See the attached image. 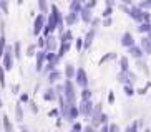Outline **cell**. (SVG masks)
Listing matches in <instances>:
<instances>
[{
	"label": "cell",
	"instance_id": "1",
	"mask_svg": "<svg viewBox=\"0 0 151 132\" xmlns=\"http://www.w3.org/2000/svg\"><path fill=\"white\" fill-rule=\"evenodd\" d=\"M63 97L67 104H75L76 102V89H75V84L71 83V79H67L63 83Z\"/></svg>",
	"mask_w": 151,
	"mask_h": 132
},
{
	"label": "cell",
	"instance_id": "2",
	"mask_svg": "<svg viewBox=\"0 0 151 132\" xmlns=\"http://www.w3.org/2000/svg\"><path fill=\"white\" fill-rule=\"evenodd\" d=\"M14 46H5V53H4V56H2V60H4V68L5 71H10L12 68H14Z\"/></svg>",
	"mask_w": 151,
	"mask_h": 132
},
{
	"label": "cell",
	"instance_id": "3",
	"mask_svg": "<svg viewBox=\"0 0 151 132\" xmlns=\"http://www.w3.org/2000/svg\"><path fill=\"white\" fill-rule=\"evenodd\" d=\"M45 25H47V15L45 13H40V15H37L35 20H33V35H40L42 31H43Z\"/></svg>",
	"mask_w": 151,
	"mask_h": 132
},
{
	"label": "cell",
	"instance_id": "4",
	"mask_svg": "<svg viewBox=\"0 0 151 132\" xmlns=\"http://www.w3.org/2000/svg\"><path fill=\"white\" fill-rule=\"evenodd\" d=\"M78 109H80V116H81V117L90 119L91 116H93L95 104L91 102V99H90V101H81V102H80V106H78Z\"/></svg>",
	"mask_w": 151,
	"mask_h": 132
},
{
	"label": "cell",
	"instance_id": "5",
	"mask_svg": "<svg viewBox=\"0 0 151 132\" xmlns=\"http://www.w3.org/2000/svg\"><path fill=\"white\" fill-rule=\"evenodd\" d=\"M63 117L67 119L68 122H75L76 119L80 117V109H78V106L76 104H71V106H68V109H67V112L63 114Z\"/></svg>",
	"mask_w": 151,
	"mask_h": 132
},
{
	"label": "cell",
	"instance_id": "6",
	"mask_svg": "<svg viewBox=\"0 0 151 132\" xmlns=\"http://www.w3.org/2000/svg\"><path fill=\"white\" fill-rule=\"evenodd\" d=\"M75 81H76V84H78V86H81V89L88 88V75H86L85 68H78V70H76Z\"/></svg>",
	"mask_w": 151,
	"mask_h": 132
},
{
	"label": "cell",
	"instance_id": "7",
	"mask_svg": "<svg viewBox=\"0 0 151 132\" xmlns=\"http://www.w3.org/2000/svg\"><path fill=\"white\" fill-rule=\"evenodd\" d=\"M35 58H37V66H35L37 71H43V66H45V63H47V51H45V50H38Z\"/></svg>",
	"mask_w": 151,
	"mask_h": 132
},
{
	"label": "cell",
	"instance_id": "8",
	"mask_svg": "<svg viewBox=\"0 0 151 132\" xmlns=\"http://www.w3.org/2000/svg\"><path fill=\"white\" fill-rule=\"evenodd\" d=\"M58 50V40L53 35L45 38V51H57Z\"/></svg>",
	"mask_w": 151,
	"mask_h": 132
},
{
	"label": "cell",
	"instance_id": "9",
	"mask_svg": "<svg viewBox=\"0 0 151 132\" xmlns=\"http://www.w3.org/2000/svg\"><path fill=\"white\" fill-rule=\"evenodd\" d=\"M128 15L133 18V20L143 23V15H145V10H141L139 7H131V9H129V12H128Z\"/></svg>",
	"mask_w": 151,
	"mask_h": 132
},
{
	"label": "cell",
	"instance_id": "10",
	"mask_svg": "<svg viewBox=\"0 0 151 132\" xmlns=\"http://www.w3.org/2000/svg\"><path fill=\"white\" fill-rule=\"evenodd\" d=\"M95 35H96V28H91V30L86 33V36H85V40H83V48L85 50H88L90 46H91V43H93V40H95Z\"/></svg>",
	"mask_w": 151,
	"mask_h": 132
},
{
	"label": "cell",
	"instance_id": "11",
	"mask_svg": "<svg viewBox=\"0 0 151 132\" xmlns=\"http://www.w3.org/2000/svg\"><path fill=\"white\" fill-rule=\"evenodd\" d=\"M121 45H123L124 48H131V46L134 45V38H133V35L126 31V33H124V35L121 36Z\"/></svg>",
	"mask_w": 151,
	"mask_h": 132
},
{
	"label": "cell",
	"instance_id": "12",
	"mask_svg": "<svg viewBox=\"0 0 151 132\" xmlns=\"http://www.w3.org/2000/svg\"><path fill=\"white\" fill-rule=\"evenodd\" d=\"M78 20H80V13H73V12H70L67 15V17H65V25L67 26H71V25H75L76 22H78Z\"/></svg>",
	"mask_w": 151,
	"mask_h": 132
},
{
	"label": "cell",
	"instance_id": "13",
	"mask_svg": "<svg viewBox=\"0 0 151 132\" xmlns=\"http://www.w3.org/2000/svg\"><path fill=\"white\" fill-rule=\"evenodd\" d=\"M80 18H81V22H85V23H91V22H93L91 10H88V9H85V7H83V10L80 12Z\"/></svg>",
	"mask_w": 151,
	"mask_h": 132
},
{
	"label": "cell",
	"instance_id": "14",
	"mask_svg": "<svg viewBox=\"0 0 151 132\" xmlns=\"http://www.w3.org/2000/svg\"><path fill=\"white\" fill-rule=\"evenodd\" d=\"M2 126H4V131H5V132H15L14 124H12V121H10V117H9L7 114L2 117Z\"/></svg>",
	"mask_w": 151,
	"mask_h": 132
},
{
	"label": "cell",
	"instance_id": "15",
	"mask_svg": "<svg viewBox=\"0 0 151 132\" xmlns=\"http://www.w3.org/2000/svg\"><path fill=\"white\" fill-rule=\"evenodd\" d=\"M128 53L129 55H131V56L133 58H136V60H139V58L143 56V48L141 46H136V45H133V46H131V48H128Z\"/></svg>",
	"mask_w": 151,
	"mask_h": 132
},
{
	"label": "cell",
	"instance_id": "16",
	"mask_svg": "<svg viewBox=\"0 0 151 132\" xmlns=\"http://www.w3.org/2000/svg\"><path fill=\"white\" fill-rule=\"evenodd\" d=\"M43 99L45 101H57L58 99V94H57V91H55V89H52V88H48L47 89V91L43 92Z\"/></svg>",
	"mask_w": 151,
	"mask_h": 132
},
{
	"label": "cell",
	"instance_id": "17",
	"mask_svg": "<svg viewBox=\"0 0 151 132\" xmlns=\"http://www.w3.org/2000/svg\"><path fill=\"white\" fill-rule=\"evenodd\" d=\"M76 76V70H75V66L71 65V63H68L67 66H65V78L67 79H73Z\"/></svg>",
	"mask_w": 151,
	"mask_h": 132
},
{
	"label": "cell",
	"instance_id": "18",
	"mask_svg": "<svg viewBox=\"0 0 151 132\" xmlns=\"http://www.w3.org/2000/svg\"><path fill=\"white\" fill-rule=\"evenodd\" d=\"M81 10H83V4H81V2H78V0H71V2H70V12L80 13Z\"/></svg>",
	"mask_w": 151,
	"mask_h": 132
},
{
	"label": "cell",
	"instance_id": "19",
	"mask_svg": "<svg viewBox=\"0 0 151 132\" xmlns=\"http://www.w3.org/2000/svg\"><path fill=\"white\" fill-rule=\"evenodd\" d=\"M141 48H143V51H145V53L151 55V38H150V36L141 38Z\"/></svg>",
	"mask_w": 151,
	"mask_h": 132
},
{
	"label": "cell",
	"instance_id": "20",
	"mask_svg": "<svg viewBox=\"0 0 151 132\" xmlns=\"http://www.w3.org/2000/svg\"><path fill=\"white\" fill-rule=\"evenodd\" d=\"M71 40H73L71 30H65L62 35H60V43H71Z\"/></svg>",
	"mask_w": 151,
	"mask_h": 132
},
{
	"label": "cell",
	"instance_id": "21",
	"mask_svg": "<svg viewBox=\"0 0 151 132\" xmlns=\"http://www.w3.org/2000/svg\"><path fill=\"white\" fill-rule=\"evenodd\" d=\"M15 119H17V122H23V109L20 106V102L15 104Z\"/></svg>",
	"mask_w": 151,
	"mask_h": 132
},
{
	"label": "cell",
	"instance_id": "22",
	"mask_svg": "<svg viewBox=\"0 0 151 132\" xmlns=\"http://www.w3.org/2000/svg\"><path fill=\"white\" fill-rule=\"evenodd\" d=\"M60 78H62V73H60L58 70H55V71H52V73H48V83H50V84L57 83Z\"/></svg>",
	"mask_w": 151,
	"mask_h": 132
},
{
	"label": "cell",
	"instance_id": "23",
	"mask_svg": "<svg viewBox=\"0 0 151 132\" xmlns=\"http://www.w3.org/2000/svg\"><path fill=\"white\" fill-rule=\"evenodd\" d=\"M70 46H71V43H60V46H58V56L62 58V56H65L67 55V51L70 50Z\"/></svg>",
	"mask_w": 151,
	"mask_h": 132
},
{
	"label": "cell",
	"instance_id": "24",
	"mask_svg": "<svg viewBox=\"0 0 151 132\" xmlns=\"http://www.w3.org/2000/svg\"><path fill=\"white\" fill-rule=\"evenodd\" d=\"M38 10L40 13H48V4H47V0H38Z\"/></svg>",
	"mask_w": 151,
	"mask_h": 132
},
{
	"label": "cell",
	"instance_id": "25",
	"mask_svg": "<svg viewBox=\"0 0 151 132\" xmlns=\"http://www.w3.org/2000/svg\"><path fill=\"white\" fill-rule=\"evenodd\" d=\"M138 31H141V33H150V31H151V23L143 22L141 25L138 26Z\"/></svg>",
	"mask_w": 151,
	"mask_h": 132
},
{
	"label": "cell",
	"instance_id": "26",
	"mask_svg": "<svg viewBox=\"0 0 151 132\" xmlns=\"http://www.w3.org/2000/svg\"><path fill=\"white\" fill-rule=\"evenodd\" d=\"M80 96H81V101H90V99H91V91H90L88 88H83Z\"/></svg>",
	"mask_w": 151,
	"mask_h": 132
},
{
	"label": "cell",
	"instance_id": "27",
	"mask_svg": "<svg viewBox=\"0 0 151 132\" xmlns=\"http://www.w3.org/2000/svg\"><path fill=\"white\" fill-rule=\"evenodd\" d=\"M28 58H32V56H35L37 55V45H28L27 46V53H25Z\"/></svg>",
	"mask_w": 151,
	"mask_h": 132
},
{
	"label": "cell",
	"instance_id": "28",
	"mask_svg": "<svg viewBox=\"0 0 151 132\" xmlns=\"http://www.w3.org/2000/svg\"><path fill=\"white\" fill-rule=\"evenodd\" d=\"M5 46H7V40H5V35H0V58L4 56Z\"/></svg>",
	"mask_w": 151,
	"mask_h": 132
},
{
	"label": "cell",
	"instance_id": "29",
	"mask_svg": "<svg viewBox=\"0 0 151 132\" xmlns=\"http://www.w3.org/2000/svg\"><path fill=\"white\" fill-rule=\"evenodd\" d=\"M120 68H121V71H128L129 65H128V58H126V56H121L120 58Z\"/></svg>",
	"mask_w": 151,
	"mask_h": 132
},
{
	"label": "cell",
	"instance_id": "30",
	"mask_svg": "<svg viewBox=\"0 0 151 132\" xmlns=\"http://www.w3.org/2000/svg\"><path fill=\"white\" fill-rule=\"evenodd\" d=\"M115 58H116V55H115V53H106V55H105V56H103L101 60H100V65H103V63L110 61V60H115Z\"/></svg>",
	"mask_w": 151,
	"mask_h": 132
},
{
	"label": "cell",
	"instance_id": "31",
	"mask_svg": "<svg viewBox=\"0 0 151 132\" xmlns=\"http://www.w3.org/2000/svg\"><path fill=\"white\" fill-rule=\"evenodd\" d=\"M138 129H139V122H138V121H134L129 127H126V131H124V132H138Z\"/></svg>",
	"mask_w": 151,
	"mask_h": 132
},
{
	"label": "cell",
	"instance_id": "32",
	"mask_svg": "<svg viewBox=\"0 0 151 132\" xmlns=\"http://www.w3.org/2000/svg\"><path fill=\"white\" fill-rule=\"evenodd\" d=\"M20 50H22V46H20V41L14 43V56H15V58H20Z\"/></svg>",
	"mask_w": 151,
	"mask_h": 132
},
{
	"label": "cell",
	"instance_id": "33",
	"mask_svg": "<svg viewBox=\"0 0 151 132\" xmlns=\"http://www.w3.org/2000/svg\"><path fill=\"white\" fill-rule=\"evenodd\" d=\"M0 86L5 88V68L0 66Z\"/></svg>",
	"mask_w": 151,
	"mask_h": 132
},
{
	"label": "cell",
	"instance_id": "34",
	"mask_svg": "<svg viewBox=\"0 0 151 132\" xmlns=\"http://www.w3.org/2000/svg\"><path fill=\"white\" fill-rule=\"evenodd\" d=\"M71 129L76 132H83V126H81V122H78V121H75V122L71 124Z\"/></svg>",
	"mask_w": 151,
	"mask_h": 132
},
{
	"label": "cell",
	"instance_id": "35",
	"mask_svg": "<svg viewBox=\"0 0 151 132\" xmlns=\"http://www.w3.org/2000/svg\"><path fill=\"white\" fill-rule=\"evenodd\" d=\"M139 9L141 10H151V0H145L139 4Z\"/></svg>",
	"mask_w": 151,
	"mask_h": 132
},
{
	"label": "cell",
	"instance_id": "36",
	"mask_svg": "<svg viewBox=\"0 0 151 132\" xmlns=\"http://www.w3.org/2000/svg\"><path fill=\"white\" fill-rule=\"evenodd\" d=\"M123 89H124V94H126V96H133V94H134V89L131 88L129 84H124Z\"/></svg>",
	"mask_w": 151,
	"mask_h": 132
},
{
	"label": "cell",
	"instance_id": "37",
	"mask_svg": "<svg viewBox=\"0 0 151 132\" xmlns=\"http://www.w3.org/2000/svg\"><path fill=\"white\" fill-rule=\"evenodd\" d=\"M60 112H62L60 107H53V109L48 112V116H50V117H60Z\"/></svg>",
	"mask_w": 151,
	"mask_h": 132
},
{
	"label": "cell",
	"instance_id": "38",
	"mask_svg": "<svg viewBox=\"0 0 151 132\" xmlns=\"http://www.w3.org/2000/svg\"><path fill=\"white\" fill-rule=\"evenodd\" d=\"M96 4H98V0H88V2L85 4V9L91 10V9H95V7H96Z\"/></svg>",
	"mask_w": 151,
	"mask_h": 132
},
{
	"label": "cell",
	"instance_id": "39",
	"mask_svg": "<svg viewBox=\"0 0 151 132\" xmlns=\"http://www.w3.org/2000/svg\"><path fill=\"white\" fill-rule=\"evenodd\" d=\"M0 9L5 13H9V0H0Z\"/></svg>",
	"mask_w": 151,
	"mask_h": 132
},
{
	"label": "cell",
	"instance_id": "40",
	"mask_svg": "<svg viewBox=\"0 0 151 132\" xmlns=\"http://www.w3.org/2000/svg\"><path fill=\"white\" fill-rule=\"evenodd\" d=\"M111 13H113V7H106V9H105V12H103L101 15H103L105 18H110Z\"/></svg>",
	"mask_w": 151,
	"mask_h": 132
},
{
	"label": "cell",
	"instance_id": "41",
	"mask_svg": "<svg viewBox=\"0 0 151 132\" xmlns=\"http://www.w3.org/2000/svg\"><path fill=\"white\" fill-rule=\"evenodd\" d=\"M75 46H76V50H78V51H81V50H83V38H76Z\"/></svg>",
	"mask_w": 151,
	"mask_h": 132
},
{
	"label": "cell",
	"instance_id": "42",
	"mask_svg": "<svg viewBox=\"0 0 151 132\" xmlns=\"http://www.w3.org/2000/svg\"><path fill=\"white\" fill-rule=\"evenodd\" d=\"M110 132H121V129H120V126L118 124H110Z\"/></svg>",
	"mask_w": 151,
	"mask_h": 132
},
{
	"label": "cell",
	"instance_id": "43",
	"mask_svg": "<svg viewBox=\"0 0 151 132\" xmlns=\"http://www.w3.org/2000/svg\"><path fill=\"white\" fill-rule=\"evenodd\" d=\"M83 132H98V129H95L91 124H88V126H85L83 127Z\"/></svg>",
	"mask_w": 151,
	"mask_h": 132
},
{
	"label": "cell",
	"instance_id": "44",
	"mask_svg": "<svg viewBox=\"0 0 151 132\" xmlns=\"http://www.w3.org/2000/svg\"><path fill=\"white\" fill-rule=\"evenodd\" d=\"M98 132H110V122H106V124H103L101 127L98 129Z\"/></svg>",
	"mask_w": 151,
	"mask_h": 132
},
{
	"label": "cell",
	"instance_id": "45",
	"mask_svg": "<svg viewBox=\"0 0 151 132\" xmlns=\"http://www.w3.org/2000/svg\"><path fill=\"white\" fill-rule=\"evenodd\" d=\"M30 109H32V112H33V114H38V106H37L33 101H30Z\"/></svg>",
	"mask_w": 151,
	"mask_h": 132
},
{
	"label": "cell",
	"instance_id": "46",
	"mask_svg": "<svg viewBox=\"0 0 151 132\" xmlns=\"http://www.w3.org/2000/svg\"><path fill=\"white\" fill-rule=\"evenodd\" d=\"M113 25V18H105V22H103V26H111Z\"/></svg>",
	"mask_w": 151,
	"mask_h": 132
},
{
	"label": "cell",
	"instance_id": "47",
	"mask_svg": "<svg viewBox=\"0 0 151 132\" xmlns=\"http://www.w3.org/2000/svg\"><path fill=\"white\" fill-rule=\"evenodd\" d=\"M100 119H101V124H106V122H108V116L105 114V112H101V116H100Z\"/></svg>",
	"mask_w": 151,
	"mask_h": 132
},
{
	"label": "cell",
	"instance_id": "48",
	"mask_svg": "<svg viewBox=\"0 0 151 132\" xmlns=\"http://www.w3.org/2000/svg\"><path fill=\"white\" fill-rule=\"evenodd\" d=\"M20 101H22V102H28V101H30L28 94H22V96H20Z\"/></svg>",
	"mask_w": 151,
	"mask_h": 132
},
{
	"label": "cell",
	"instance_id": "49",
	"mask_svg": "<svg viewBox=\"0 0 151 132\" xmlns=\"http://www.w3.org/2000/svg\"><path fill=\"white\" fill-rule=\"evenodd\" d=\"M108 102H110V104H113V102H115V94H113V92H110V94H108Z\"/></svg>",
	"mask_w": 151,
	"mask_h": 132
},
{
	"label": "cell",
	"instance_id": "50",
	"mask_svg": "<svg viewBox=\"0 0 151 132\" xmlns=\"http://www.w3.org/2000/svg\"><path fill=\"white\" fill-rule=\"evenodd\" d=\"M12 91H14V94H18V91H20V86H18V84H14Z\"/></svg>",
	"mask_w": 151,
	"mask_h": 132
},
{
	"label": "cell",
	"instance_id": "51",
	"mask_svg": "<svg viewBox=\"0 0 151 132\" xmlns=\"http://www.w3.org/2000/svg\"><path fill=\"white\" fill-rule=\"evenodd\" d=\"M57 127H62V117H57V122H55Z\"/></svg>",
	"mask_w": 151,
	"mask_h": 132
},
{
	"label": "cell",
	"instance_id": "52",
	"mask_svg": "<svg viewBox=\"0 0 151 132\" xmlns=\"http://www.w3.org/2000/svg\"><path fill=\"white\" fill-rule=\"evenodd\" d=\"M113 4H115V0H106V7H113Z\"/></svg>",
	"mask_w": 151,
	"mask_h": 132
},
{
	"label": "cell",
	"instance_id": "53",
	"mask_svg": "<svg viewBox=\"0 0 151 132\" xmlns=\"http://www.w3.org/2000/svg\"><path fill=\"white\" fill-rule=\"evenodd\" d=\"M123 4H131V0H121Z\"/></svg>",
	"mask_w": 151,
	"mask_h": 132
},
{
	"label": "cell",
	"instance_id": "54",
	"mask_svg": "<svg viewBox=\"0 0 151 132\" xmlns=\"http://www.w3.org/2000/svg\"><path fill=\"white\" fill-rule=\"evenodd\" d=\"M0 107H4V101H2V96H0Z\"/></svg>",
	"mask_w": 151,
	"mask_h": 132
},
{
	"label": "cell",
	"instance_id": "55",
	"mask_svg": "<svg viewBox=\"0 0 151 132\" xmlns=\"http://www.w3.org/2000/svg\"><path fill=\"white\" fill-rule=\"evenodd\" d=\"M78 2H81V4H86V2H88V0H78Z\"/></svg>",
	"mask_w": 151,
	"mask_h": 132
},
{
	"label": "cell",
	"instance_id": "56",
	"mask_svg": "<svg viewBox=\"0 0 151 132\" xmlns=\"http://www.w3.org/2000/svg\"><path fill=\"white\" fill-rule=\"evenodd\" d=\"M17 2H18V5H22V4H23V0H17Z\"/></svg>",
	"mask_w": 151,
	"mask_h": 132
},
{
	"label": "cell",
	"instance_id": "57",
	"mask_svg": "<svg viewBox=\"0 0 151 132\" xmlns=\"http://www.w3.org/2000/svg\"><path fill=\"white\" fill-rule=\"evenodd\" d=\"M70 132H76V131H73V129H70Z\"/></svg>",
	"mask_w": 151,
	"mask_h": 132
},
{
	"label": "cell",
	"instance_id": "58",
	"mask_svg": "<svg viewBox=\"0 0 151 132\" xmlns=\"http://www.w3.org/2000/svg\"><path fill=\"white\" fill-rule=\"evenodd\" d=\"M22 132H28V131H25V129H23V131H22Z\"/></svg>",
	"mask_w": 151,
	"mask_h": 132
}]
</instances>
